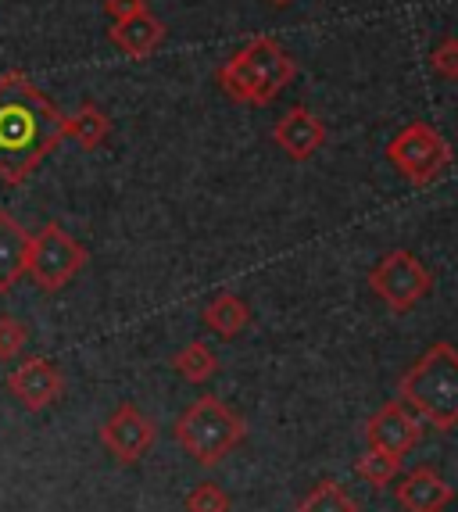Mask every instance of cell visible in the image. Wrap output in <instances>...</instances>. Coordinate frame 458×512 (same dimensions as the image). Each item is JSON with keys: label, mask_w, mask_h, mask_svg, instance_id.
Returning a JSON list of instances; mask_svg holds the SVG:
<instances>
[{"label": "cell", "mask_w": 458, "mask_h": 512, "mask_svg": "<svg viewBox=\"0 0 458 512\" xmlns=\"http://www.w3.org/2000/svg\"><path fill=\"white\" fill-rule=\"evenodd\" d=\"M387 158L412 187H430L451 165V144L430 122H408L387 144Z\"/></svg>", "instance_id": "6"}, {"label": "cell", "mask_w": 458, "mask_h": 512, "mask_svg": "<svg viewBox=\"0 0 458 512\" xmlns=\"http://www.w3.org/2000/svg\"><path fill=\"white\" fill-rule=\"evenodd\" d=\"M398 398L433 430L458 427V348L437 341L398 380Z\"/></svg>", "instance_id": "2"}, {"label": "cell", "mask_w": 458, "mask_h": 512, "mask_svg": "<svg viewBox=\"0 0 458 512\" xmlns=\"http://www.w3.org/2000/svg\"><path fill=\"white\" fill-rule=\"evenodd\" d=\"M72 137L83 151H97L111 137V119L94 101H83L72 115H65V140Z\"/></svg>", "instance_id": "16"}, {"label": "cell", "mask_w": 458, "mask_h": 512, "mask_svg": "<svg viewBox=\"0 0 458 512\" xmlns=\"http://www.w3.org/2000/svg\"><path fill=\"white\" fill-rule=\"evenodd\" d=\"M172 369H176L187 384H208V380L219 373V359H215V351L204 341H190L187 348H179L176 355H172Z\"/></svg>", "instance_id": "17"}, {"label": "cell", "mask_w": 458, "mask_h": 512, "mask_svg": "<svg viewBox=\"0 0 458 512\" xmlns=\"http://www.w3.org/2000/svg\"><path fill=\"white\" fill-rule=\"evenodd\" d=\"M201 319H204V326L212 333H219V337H237V333H244L247 323H251V308L233 291H222L204 305Z\"/></svg>", "instance_id": "15"}, {"label": "cell", "mask_w": 458, "mask_h": 512, "mask_svg": "<svg viewBox=\"0 0 458 512\" xmlns=\"http://www.w3.org/2000/svg\"><path fill=\"white\" fill-rule=\"evenodd\" d=\"M297 512H358V502L337 480H323L297 502Z\"/></svg>", "instance_id": "18"}, {"label": "cell", "mask_w": 458, "mask_h": 512, "mask_svg": "<svg viewBox=\"0 0 458 512\" xmlns=\"http://www.w3.org/2000/svg\"><path fill=\"white\" fill-rule=\"evenodd\" d=\"M269 4H280V8H287V4H294V0H269Z\"/></svg>", "instance_id": "24"}, {"label": "cell", "mask_w": 458, "mask_h": 512, "mask_svg": "<svg viewBox=\"0 0 458 512\" xmlns=\"http://www.w3.org/2000/svg\"><path fill=\"white\" fill-rule=\"evenodd\" d=\"M176 444L201 466H219L233 448H240L247 437V423L229 409L226 402H219L215 394H201L197 402H190L179 412L176 427Z\"/></svg>", "instance_id": "4"}, {"label": "cell", "mask_w": 458, "mask_h": 512, "mask_svg": "<svg viewBox=\"0 0 458 512\" xmlns=\"http://www.w3.org/2000/svg\"><path fill=\"white\" fill-rule=\"evenodd\" d=\"M441 512H444V509H441Z\"/></svg>", "instance_id": "25"}, {"label": "cell", "mask_w": 458, "mask_h": 512, "mask_svg": "<svg viewBox=\"0 0 458 512\" xmlns=\"http://www.w3.org/2000/svg\"><path fill=\"white\" fill-rule=\"evenodd\" d=\"M297 76V65L280 40L272 36H255L244 43L237 54L219 65V83L233 101L251 104V108H265L272 97L280 94L283 86Z\"/></svg>", "instance_id": "3"}, {"label": "cell", "mask_w": 458, "mask_h": 512, "mask_svg": "<svg viewBox=\"0 0 458 512\" xmlns=\"http://www.w3.org/2000/svg\"><path fill=\"white\" fill-rule=\"evenodd\" d=\"M419 437H423V423H419V416L401 398L380 405L373 416L365 419V441H369V448H380L387 455H401L405 459L419 444Z\"/></svg>", "instance_id": "9"}, {"label": "cell", "mask_w": 458, "mask_h": 512, "mask_svg": "<svg viewBox=\"0 0 458 512\" xmlns=\"http://www.w3.org/2000/svg\"><path fill=\"white\" fill-rule=\"evenodd\" d=\"M104 11H108L111 22H122V18L144 15L147 0H104Z\"/></svg>", "instance_id": "23"}, {"label": "cell", "mask_w": 458, "mask_h": 512, "mask_svg": "<svg viewBox=\"0 0 458 512\" xmlns=\"http://www.w3.org/2000/svg\"><path fill=\"white\" fill-rule=\"evenodd\" d=\"M108 40L115 43V51L126 54V58L144 61L151 58L165 40V22L162 18H154L151 11L144 15H133V18H122L115 26L108 29Z\"/></svg>", "instance_id": "12"}, {"label": "cell", "mask_w": 458, "mask_h": 512, "mask_svg": "<svg viewBox=\"0 0 458 512\" xmlns=\"http://www.w3.org/2000/svg\"><path fill=\"white\" fill-rule=\"evenodd\" d=\"M355 473L373 487H387L398 480L401 473V455H387L380 448H365L362 455L355 459Z\"/></svg>", "instance_id": "19"}, {"label": "cell", "mask_w": 458, "mask_h": 512, "mask_svg": "<svg viewBox=\"0 0 458 512\" xmlns=\"http://www.w3.org/2000/svg\"><path fill=\"white\" fill-rule=\"evenodd\" d=\"M29 237L26 226L11 212L0 208V294H8L18 287V280L26 276L29 265Z\"/></svg>", "instance_id": "13"}, {"label": "cell", "mask_w": 458, "mask_h": 512, "mask_svg": "<svg viewBox=\"0 0 458 512\" xmlns=\"http://www.w3.org/2000/svg\"><path fill=\"white\" fill-rule=\"evenodd\" d=\"M272 140L283 147L287 158L294 162H308L319 154V147L326 144V126L323 119L308 108H290L276 126H272Z\"/></svg>", "instance_id": "11"}, {"label": "cell", "mask_w": 458, "mask_h": 512, "mask_svg": "<svg viewBox=\"0 0 458 512\" xmlns=\"http://www.w3.org/2000/svg\"><path fill=\"white\" fill-rule=\"evenodd\" d=\"M229 509H233L229 495L219 484H212V480H201L187 495V512H229Z\"/></svg>", "instance_id": "20"}, {"label": "cell", "mask_w": 458, "mask_h": 512, "mask_svg": "<svg viewBox=\"0 0 458 512\" xmlns=\"http://www.w3.org/2000/svg\"><path fill=\"white\" fill-rule=\"evenodd\" d=\"M8 391L29 412H43L65 394V376H61V369L51 359L33 355V359L18 362L15 373H8Z\"/></svg>", "instance_id": "10"}, {"label": "cell", "mask_w": 458, "mask_h": 512, "mask_svg": "<svg viewBox=\"0 0 458 512\" xmlns=\"http://www.w3.org/2000/svg\"><path fill=\"white\" fill-rule=\"evenodd\" d=\"M90 255L76 237H68L58 222H47L43 230L29 237V265L26 276L40 291H61L65 283H72L86 269Z\"/></svg>", "instance_id": "5"}, {"label": "cell", "mask_w": 458, "mask_h": 512, "mask_svg": "<svg viewBox=\"0 0 458 512\" xmlns=\"http://www.w3.org/2000/svg\"><path fill=\"white\" fill-rule=\"evenodd\" d=\"M154 441H158V427L133 402H122L101 427V444L122 466H133V462L144 459Z\"/></svg>", "instance_id": "8"}, {"label": "cell", "mask_w": 458, "mask_h": 512, "mask_svg": "<svg viewBox=\"0 0 458 512\" xmlns=\"http://www.w3.org/2000/svg\"><path fill=\"white\" fill-rule=\"evenodd\" d=\"M369 287L391 312H412L433 291V276L412 251L394 248L369 269Z\"/></svg>", "instance_id": "7"}, {"label": "cell", "mask_w": 458, "mask_h": 512, "mask_svg": "<svg viewBox=\"0 0 458 512\" xmlns=\"http://www.w3.org/2000/svg\"><path fill=\"white\" fill-rule=\"evenodd\" d=\"M65 144V115L26 76H0V180L22 187L36 165Z\"/></svg>", "instance_id": "1"}, {"label": "cell", "mask_w": 458, "mask_h": 512, "mask_svg": "<svg viewBox=\"0 0 458 512\" xmlns=\"http://www.w3.org/2000/svg\"><path fill=\"white\" fill-rule=\"evenodd\" d=\"M430 65L441 79H458V36H448V40L433 47Z\"/></svg>", "instance_id": "22"}, {"label": "cell", "mask_w": 458, "mask_h": 512, "mask_svg": "<svg viewBox=\"0 0 458 512\" xmlns=\"http://www.w3.org/2000/svg\"><path fill=\"white\" fill-rule=\"evenodd\" d=\"M29 344V330L22 319L0 316V362H11Z\"/></svg>", "instance_id": "21"}, {"label": "cell", "mask_w": 458, "mask_h": 512, "mask_svg": "<svg viewBox=\"0 0 458 512\" xmlns=\"http://www.w3.org/2000/svg\"><path fill=\"white\" fill-rule=\"evenodd\" d=\"M448 502H455V487L444 484L433 470H412L398 484V505L405 512H441Z\"/></svg>", "instance_id": "14"}]
</instances>
